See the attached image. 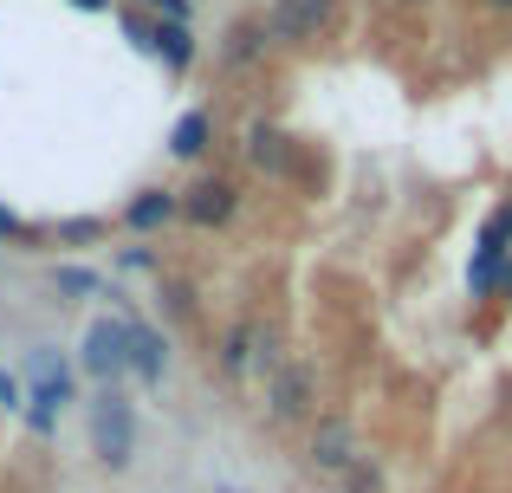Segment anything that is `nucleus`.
<instances>
[{
  "mask_svg": "<svg viewBox=\"0 0 512 493\" xmlns=\"http://www.w3.org/2000/svg\"><path fill=\"white\" fill-rule=\"evenodd\" d=\"M20 390H26V429L52 435V429H59V409L72 403V370H65L52 351H33V357H26Z\"/></svg>",
  "mask_w": 512,
  "mask_h": 493,
  "instance_id": "obj_2",
  "label": "nucleus"
},
{
  "mask_svg": "<svg viewBox=\"0 0 512 493\" xmlns=\"http://www.w3.org/2000/svg\"><path fill=\"white\" fill-rule=\"evenodd\" d=\"M312 403H318L312 364H273V383H266V409H273V422H305Z\"/></svg>",
  "mask_w": 512,
  "mask_h": 493,
  "instance_id": "obj_6",
  "label": "nucleus"
},
{
  "mask_svg": "<svg viewBox=\"0 0 512 493\" xmlns=\"http://www.w3.org/2000/svg\"><path fill=\"white\" fill-rule=\"evenodd\" d=\"M506 266H512V253H506V247H487V241H480L474 266H467V286H474V299H487V292H500V286H506Z\"/></svg>",
  "mask_w": 512,
  "mask_h": 493,
  "instance_id": "obj_14",
  "label": "nucleus"
},
{
  "mask_svg": "<svg viewBox=\"0 0 512 493\" xmlns=\"http://www.w3.org/2000/svg\"><path fill=\"white\" fill-rule=\"evenodd\" d=\"M52 286H59L65 299H98V292H104V279L91 273V266H59V273H52Z\"/></svg>",
  "mask_w": 512,
  "mask_h": 493,
  "instance_id": "obj_16",
  "label": "nucleus"
},
{
  "mask_svg": "<svg viewBox=\"0 0 512 493\" xmlns=\"http://www.w3.org/2000/svg\"><path fill=\"white\" fill-rule=\"evenodd\" d=\"M91 455L111 474H124L130 461H137V409H130V396L117 390V383H104V390L91 396Z\"/></svg>",
  "mask_w": 512,
  "mask_h": 493,
  "instance_id": "obj_1",
  "label": "nucleus"
},
{
  "mask_svg": "<svg viewBox=\"0 0 512 493\" xmlns=\"http://www.w3.org/2000/svg\"><path fill=\"white\" fill-rule=\"evenodd\" d=\"M78 13H111V0H72Z\"/></svg>",
  "mask_w": 512,
  "mask_h": 493,
  "instance_id": "obj_21",
  "label": "nucleus"
},
{
  "mask_svg": "<svg viewBox=\"0 0 512 493\" xmlns=\"http://www.w3.org/2000/svg\"><path fill=\"white\" fill-rule=\"evenodd\" d=\"M7 241H33V221H26V215H13V208L7 202H0V247H7Z\"/></svg>",
  "mask_w": 512,
  "mask_h": 493,
  "instance_id": "obj_19",
  "label": "nucleus"
},
{
  "mask_svg": "<svg viewBox=\"0 0 512 493\" xmlns=\"http://www.w3.org/2000/svg\"><path fill=\"white\" fill-rule=\"evenodd\" d=\"M500 292H506V299H512V266H506V286H500Z\"/></svg>",
  "mask_w": 512,
  "mask_h": 493,
  "instance_id": "obj_23",
  "label": "nucleus"
},
{
  "mask_svg": "<svg viewBox=\"0 0 512 493\" xmlns=\"http://www.w3.org/2000/svg\"><path fill=\"white\" fill-rule=\"evenodd\" d=\"M266 39L273 46H312L338 26V0H266Z\"/></svg>",
  "mask_w": 512,
  "mask_h": 493,
  "instance_id": "obj_3",
  "label": "nucleus"
},
{
  "mask_svg": "<svg viewBox=\"0 0 512 493\" xmlns=\"http://www.w3.org/2000/svg\"><path fill=\"white\" fill-rule=\"evenodd\" d=\"M240 208V189L227 176H201L195 189H182V221H195V228H227Z\"/></svg>",
  "mask_w": 512,
  "mask_h": 493,
  "instance_id": "obj_7",
  "label": "nucleus"
},
{
  "mask_svg": "<svg viewBox=\"0 0 512 493\" xmlns=\"http://www.w3.org/2000/svg\"><path fill=\"white\" fill-rule=\"evenodd\" d=\"M312 468H325V474H350V468H357V435H350L344 416H325V422H318V435H312Z\"/></svg>",
  "mask_w": 512,
  "mask_h": 493,
  "instance_id": "obj_9",
  "label": "nucleus"
},
{
  "mask_svg": "<svg viewBox=\"0 0 512 493\" xmlns=\"http://www.w3.org/2000/svg\"><path fill=\"white\" fill-rule=\"evenodd\" d=\"M175 215H182V195H175V189H137L124 202V228L130 234H163Z\"/></svg>",
  "mask_w": 512,
  "mask_h": 493,
  "instance_id": "obj_8",
  "label": "nucleus"
},
{
  "mask_svg": "<svg viewBox=\"0 0 512 493\" xmlns=\"http://www.w3.org/2000/svg\"><path fill=\"white\" fill-rule=\"evenodd\" d=\"M150 7H156V0H150Z\"/></svg>",
  "mask_w": 512,
  "mask_h": 493,
  "instance_id": "obj_24",
  "label": "nucleus"
},
{
  "mask_svg": "<svg viewBox=\"0 0 512 493\" xmlns=\"http://www.w3.org/2000/svg\"><path fill=\"white\" fill-rule=\"evenodd\" d=\"M487 13H500V20H512V0H480Z\"/></svg>",
  "mask_w": 512,
  "mask_h": 493,
  "instance_id": "obj_22",
  "label": "nucleus"
},
{
  "mask_svg": "<svg viewBox=\"0 0 512 493\" xmlns=\"http://www.w3.org/2000/svg\"><path fill=\"white\" fill-rule=\"evenodd\" d=\"M273 331L260 325V318H234V325L221 331V370L227 377H253V370H273Z\"/></svg>",
  "mask_w": 512,
  "mask_h": 493,
  "instance_id": "obj_5",
  "label": "nucleus"
},
{
  "mask_svg": "<svg viewBox=\"0 0 512 493\" xmlns=\"http://www.w3.org/2000/svg\"><path fill=\"white\" fill-rule=\"evenodd\" d=\"M247 163L260 176H292V137L279 124H247Z\"/></svg>",
  "mask_w": 512,
  "mask_h": 493,
  "instance_id": "obj_11",
  "label": "nucleus"
},
{
  "mask_svg": "<svg viewBox=\"0 0 512 493\" xmlns=\"http://www.w3.org/2000/svg\"><path fill=\"white\" fill-rule=\"evenodd\" d=\"M78 364H85V377H98V383L130 377V318H91L85 344H78Z\"/></svg>",
  "mask_w": 512,
  "mask_h": 493,
  "instance_id": "obj_4",
  "label": "nucleus"
},
{
  "mask_svg": "<svg viewBox=\"0 0 512 493\" xmlns=\"http://www.w3.org/2000/svg\"><path fill=\"white\" fill-rule=\"evenodd\" d=\"M0 403H7V409H26V390H20V377H13V370H0Z\"/></svg>",
  "mask_w": 512,
  "mask_h": 493,
  "instance_id": "obj_20",
  "label": "nucleus"
},
{
  "mask_svg": "<svg viewBox=\"0 0 512 493\" xmlns=\"http://www.w3.org/2000/svg\"><path fill=\"white\" fill-rule=\"evenodd\" d=\"M130 377L137 383H163L169 377V344L156 325H143V318H130Z\"/></svg>",
  "mask_w": 512,
  "mask_h": 493,
  "instance_id": "obj_10",
  "label": "nucleus"
},
{
  "mask_svg": "<svg viewBox=\"0 0 512 493\" xmlns=\"http://www.w3.org/2000/svg\"><path fill=\"white\" fill-rule=\"evenodd\" d=\"M480 241H487V247H506V253H512V195H506V202H500V208L487 215V228H480Z\"/></svg>",
  "mask_w": 512,
  "mask_h": 493,
  "instance_id": "obj_17",
  "label": "nucleus"
},
{
  "mask_svg": "<svg viewBox=\"0 0 512 493\" xmlns=\"http://www.w3.org/2000/svg\"><path fill=\"white\" fill-rule=\"evenodd\" d=\"M266 46H273V39H266V26H260V20H240V26H227V46H221V59H227V65H253Z\"/></svg>",
  "mask_w": 512,
  "mask_h": 493,
  "instance_id": "obj_15",
  "label": "nucleus"
},
{
  "mask_svg": "<svg viewBox=\"0 0 512 493\" xmlns=\"http://www.w3.org/2000/svg\"><path fill=\"white\" fill-rule=\"evenodd\" d=\"M150 59H163L169 72H188V65H195V33H188L182 20H150Z\"/></svg>",
  "mask_w": 512,
  "mask_h": 493,
  "instance_id": "obj_12",
  "label": "nucleus"
},
{
  "mask_svg": "<svg viewBox=\"0 0 512 493\" xmlns=\"http://www.w3.org/2000/svg\"><path fill=\"white\" fill-rule=\"evenodd\" d=\"M208 143H214V111H182L169 150L182 156V163H201V156H208Z\"/></svg>",
  "mask_w": 512,
  "mask_h": 493,
  "instance_id": "obj_13",
  "label": "nucleus"
},
{
  "mask_svg": "<svg viewBox=\"0 0 512 493\" xmlns=\"http://www.w3.org/2000/svg\"><path fill=\"white\" fill-rule=\"evenodd\" d=\"M52 234H59L65 247H85V241H98V234H104V221H91V215H72V221H59Z\"/></svg>",
  "mask_w": 512,
  "mask_h": 493,
  "instance_id": "obj_18",
  "label": "nucleus"
}]
</instances>
